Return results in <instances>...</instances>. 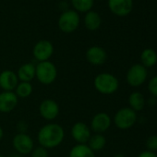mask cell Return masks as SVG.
Here are the masks:
<instances>
[{"instance_id": "1f68e13d", "label": "cell", "mask_w": 157, "mask_h": 157, "mask_svg": "<svg viewBox=\"0 0 157 157\" xmlns=\"http://www.w3.org/2000/svg\"><path fill=\"white\" fill-rule=\"evenodd\" d=\"M10 157H21V155L19 154V153H14V154H12Z\"/></svg>"}, {"instance_id": "7a4b0ae2", "label": "cell", "mask_w": 157, "mask_h": 157, "mask_svg": "<svg viewBox=\"0 0 157 157\" xmlns=\"http://www.w3.org/2000/svg\"><path fill=\"white\" fill-rule=\"evenodd\" d=\"M94 86L99 94L110 95L117 92L119 88V82L114 74L109 72H102L95 76L94 80Z\"/></svg>"}, {"instance_id": "6da1fadb", "label": "cell", "mask_w": 157, "mask_h": 157, "mask_svg": "<svg viewBox=\"0 0 157 157\" xmlns=\"http://www.w3.org/2000/svg\"><path fill=\"white\" fill-rule=\"evenodd\" d=\"M65 138L63 127L57 123H48L44 125L38 131L37 140L40 146L48 149H54L59 146Z\"/></svg>"}, {"instance_id": "5b68a950", "label": "cell", "mask_w": 157, "mask_h": 157, "mask_svg": "<svg viewBox=\"0 0 157 157\" xmlns=\"http://www.w3.org/2000/svg\"><path fill=\"white\" fill-rule=\"evenodd\" d=\"M137 119L138 117L135 111L129 107H122L116 112L113 122L117 128L121 130H127L135 125Z\"/></svg>"}, {"instance_id": "52a82bcc", "label": "cell", "mask_w": 157, "mask_h": 157, "mask_svg": "<svg viewBox=\"0 0 157 157\" xmlns=\"http://www.w3.org/2000/svg\"><path fill=\"white\" fill-rule=\"evenodd\" d=\"M12 146L17 153L27 155L34 148V141L27 133H17L12 139Z\"/></svg>"}, {"instance_id": "d6986e66", "label": "cell", "mask_w": 157, "mask_h": 157, "mask_svg": "<svg viewBox=\"0 0 157 157\" xmlns=\"http://www.w3.org/2000/svg\"><path fill=\"white\" fill-rule=\"evenodd\" d=\"M68 157H95V152L87 144H76L71 147Z\"/></svg>"}, {"instance_id": "9a60e30c", "label": "cell", "mask_w": 157, "mask_h": 157, "mask_svg": "<svg viewBox=\"0 0 157 157\" xmlns=\"http://www.w3.org/2000/svg\"><path fill=\"white\" fill-rule=\"evenodd\" d=\"M19 98L14 92L0 93V113L8 114L12 112L18 105Z\"/></svg>"}, {"instance_id": "d6a6232c", "label": "cell", "mask_w": 157, "mask_h": 157, "mask_svg": "<svg viewBox=\"0 0 157 157\" xmlns=\"http://www.w3.org/2000/svg\"><path fill=\"white\" fill-rule=\"evenodd\" d=\"M0 157H7V156H5V155H0Z\"/></svg>"}, {"instance_id": "3957f363", "label": "cell", "mask_w": 157, "mask_h": 157, "mask_svg": "<svg viewBox=\"0 0 157 157\" xmlns=\"http://www.w3.org/2000/svg\"><path fill=\"white\" fill-rule=\"evenodd\" d=\"M35 78L43 85H51L57 78V68L56 65L48 61L38 62L35 65Z\"/></svg>"}, {"instance_id": "ba28073f", "label": "cell", "mask_w": 157, "mask_h": 157, "mask_svg": "<svg viewBox=\"0 0 157 157\" xmlns=\"http://www.w3.org/2000/svg\"><path fill=\"white\" fill-rule=\"evenodd\" d=\"M54 54V45L48 40H40L33 49V55L37 62L48 61Z\"/></svg>"}, {"instance_id": "7402d4cb", "label": "cell", "mask_w": 157, "mask_h": 157, "mask_svg": "<svg viewBox=\"0 0 157 157\" xmlns=\"http://www.w3.org/2000/svg\"><path fill=\"white\" fill-rule=\"evenodd\" d=\"M71 6L78 13H87L92 10L94 0H70Z\"/></svg>"}, {"instance_id": "8992f818", "label": "cell", "mask_w": 157, "mask_h": 157, "mask_svg": "<svg viewBox=\"0 0 157 157\" xmlns=\"http://www.w3.org/2000/svg\"><path fill=\"white\" fill-rule=\"evenodd\" d=\"M147 77L148 69L141 64H134L127 71L126 81L129 86L136 88L141 86L146 82Z\"/></svg>"}, {"instance_id": "484cf974", "label": "cell", "mask_w": 157, "mask_h": 157, "mask_svg": "<svg viewBox=\"0 0 157 157\" xmlns=\"http://www.w3.org/2000/svg\"><path fill=\"white\" fill-rule=\"evenodd\" d=\"M31 157H48V151L42 146L34 147L31 152Z\"/></svg>"}, {"instance_id": "8fae6325", "label": "cell", "mask_w": 157, "mask_h": 157, "mask_svg": "<svg viewBox=\"0 0 157 157\" xmlns=\"http://www.w3.org/2000/svg\"><path fill=\"white\" fill-rule=\"evenodd\" d=\"M59 112V105L53 99H44L39 105V113L41 117L47 121H53L56 119L58 117Z\"/></svg>"}, {"instance_id": "30bf717a", "label": "cell", "mask_w": 157, "mask_h": 157, "mask_svg": "<svg viewBox=\"0 0 157 157\" xmlns=\"http://www.w3.org/2000/svg\"><path fill=\"white\" fill-rule=\"evenodd\" d=\"M111 124H112L111 117L105 112H99L93 117L89 127L94 133L103 134L104 132L109 129Z\"/></svg>"}, {"instance_id": "4316f807", "label": "cell", "mask_w": 157, "mask_h": 157, "mask_svg": "<svg viewBox=\"0 0 157 157\" xmlns=\"http://www.w3.org/2000/svg\"><path fill=\"white\" fill-rule=\"evenodd\" d=\"M17 129H18V133H27L28 130V124L24 121V120H21L18 124H17Z\"/></svg>"}, {"instance_id": "5bb4252c", "label": "cell", "mask_w": 157, "mask_h": 157, "mask_svg": "<svg viewBox=\"0 0 157 157\" xmlns=\"http://www.w3.org/2000/svg\"><path fill=\"white\" fill-rule=\"evenodd\" d=\"M110 11L119 17L128 15L133 8V0H108Z\"/></svg>"}, {"instance_id": "44dd1931", "label": "cell", "mask_w": 157, "mask_h": 157, "mask_svg": "<svg viewBox=\"0 0 157 157\" xmlns=\"http://www.w3.org/2000/svg\"><path fill=\"white\" fill-rule=\"evenodd\" d=\"M87 145L94 152L95 151H102L105 147V145H106V139H105V137L103 134L94 133V134H92L89 141L87 142Z\"/></svg>"}, {"instance_id": "ac0fdd59", "label": "cell", "mask_w": 157, "mask_h": 157, "mask_svg": "<svg viewBox=\"0 0 157 157\" xmlns=\"http://www.w3.org/2000/svg\"><path fill=\"white\" fill-rule=\"evenodd\" d=\"M128 107L137 113V112L141 111L145 107L146 102H145L144 95L140 92L136 91V92H133L129 94L128 99Z\"/></svg>"}, {"instance_id": "83f0119b", "label": "cell", "mask_w": 157, "mask_h": 157, "mask_svg": "<svg viewBox=\"0 0 157 157\" xmlns=\"http://www.w3.org/2000/svg\"><path fill=\"white\" fill-rule=\"evenodd\" d=\"M137 157H157V153L153 151H150L148 150L141 151Z\"/></svg>"}, {"instance_id": "f546056e", "label": "cell", "mask_w": 157, "mask_h": 157, "mask_svg": "<svg viewBox=\"0 0 157 157\" xmlns=\"http://www.w3.org/2000/svg\"><path fill=\"white\" fill-rule=\"evenodd\" d=\"M3 137H4V130H3V128L1 127H0V141L2 140Z\"/></svg>"}, {"instance_id": "cb8c5ba5", "label": "cell", "mask_w": 157, "mask_h": 157, "mask_svg": "<svg viewBox=\"0 0 157 157\" xmlns=\"http://www.w3.org/2000/svg\"><path fill=\"white\" fill-rule=\"evenodd\" d=\"M146 148L150 151H157V135H151L146 140Z\"/></svg>"}, {"instance_id": "2e32d148", "label": "cell", "mask_w": 157, "mask_h": 157, "mask_svg": "<svg viewBox=\"0 0 157 157\" xmlns=\"http://www.w3.org/2000/svg\"><path fill=\"white\" fill-rule=\"evenodd\" d=\"M17 76L20 82H31L35 78V65L31 62L21 65L17 71Z\"/></svg>"}, {"instance_id": "d4e9b609", "label": "cell", "mask_w": 157, "mask_h": 157, "mask_svg": "<svg viewBox=\"0 0 157 157\" xmlns=\"http://www.w3.org/2000/svg\"><path fill=\"white\" fill-rule=\"evenodd\" d=\"M148 91L151 96L157 98V75L153 76L148 82Z\"/></svg>"}, {"instance_id": "9c48e42d", "label": "cell", "mask_w": 157, "mask_h": 157, "mask_svg": "<svg viewBox=\"0 0 157 157\" xmlns=\"http://www.w3.org/2000/svg\"><path fill=\"white\" fill-rule=\"evenodd\" d=\"M70 134L78 144H87L92 136V130L86 123L78 121L71 127Z\"/></svg>"}, {"instance_id": "ffe728a7", "label": "cell", "mask_w": 157, "mask_h": 157, "mask_svg": "<svg viewBox=\"0 0 157 157\" xmlns=\"http://www.w3.org/2000/svg\"><path fill=\"white\" fill-rule=\"evenodd\" d=\"M140 64L147 69L152 67L157 63V53L151 48L144 49L140 54Z\"/></svg>"}, {"instance_id": "603a6c76", "label": "cell", "mask_w": 157, "mask_h": 157, "mask_svg": "<svg viewBox=\"0 0 157 157\" xmlns=\"http://www.w3.org/2000/svg\"><path fill=\"white\" fill-rule=\"evenodd\" d=\"M33 91V87L32 85L31 82H20L19 84L17 85L14 93L16 94V95L18 96V98H28Z\"/></svg>"}, {"instance_id": "4dcf8cb0", "label": "cell", "mask_w": 157, "mask_h": 157, "mask_svg": "<svg viewBox=\"0 0 157 157\" xmlns=\"http://www.w3.org/2000/svg\"><path fill=\"white\" fill-rule=\"evenodd\" d=\"M114 157H125V155L123 153H117L114 155Z\"/></svg>"}, {"instance_id": "4fadbf2b", "label": "cell", "mask_w": 157, "mask_h": 157, "mask_svg": "<svg viewBox=\"0 0 157 157\" xmlns=\"http://www.w3.org/2000/svg\"><path fill=\"white\" fill-rule=\"evenodd\" d=\"M85 56L86 60L91 65L101 66L105 63L107 59V53L103 47L99 45H93L87 49Z\"/></svg>"}, {"instance_id": "f1b7e54d", "label": "cell", "mask_w": 157, "mask_h": 157, "mask_svg": "<svg viewBox=\"0 0 157 157\" xmlns=\"http://www.w3.org/2000/svg\"><path fill=\"white\" fill-rule=\"evenodd\" d=\"M156 103H157V98H155V97L151 96L150 99L148 100V105H149L150 106H154V105H156Z\"/></svg>"}, {"instance_id": "277c9868", "label": "cell", "mask_w": 157, "mask_h": 157, "mask_svg": "<svg viewBox=\"0 0 157 157\" xmlns=\"http://www.w3.org/2000/svg\"><path fill=\"white\" fill-rule=\"evenodd\" d=\"M81 23L80 14L74 10H67L61 13L57 21V26L62 33H71L75 32Z\"/></svg>"}, {"instance_id": "7c38bea8", "label": "cell", "mask_w": 157, "mask_h": 157, "mask_svg": "<svg viewBox=\"0 0 157 157\" xmlns=\"http://www.w3.org/2000/svg\"><path fill=\"white\" fill-rule=\"evenodd\" d=\"M20 81L17 73L10 69L0 72V89L4 92H14Z\"/></svg>"}, {"instance_id": "e0dca14e", "label": "cell", "mask_w": 157, "mask_h": 157, "mask_svg": "<svg viewBox=\"0 0 157 157\" xmlns=\"http://www.w3.org/2000/svg\"><path fill=\"white\" fill-rule=\"evenodd\" d=\"M83 22L87 30L94 32L100 28L102 24V19H101V16L96 11L90 10L89 12L85 13Z\"/></svg>"}]
</instances>
